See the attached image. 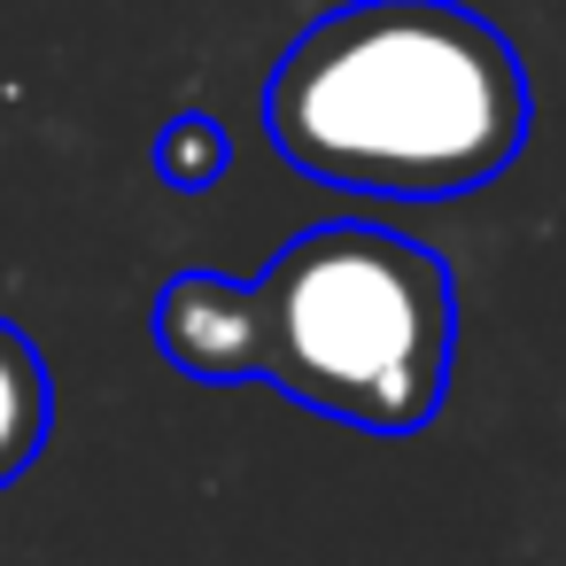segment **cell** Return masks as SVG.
Masks as SVG:
<instances>
[{"label": "cell", "mask_w": 566, "mask_h": 566, "mask_svg": "<svg viewBox=\"0 0 566 566\" xmlns=\"http://www.w3.org/2000/svg\"><path fill=\"white\" fill-rule=\"evenodd\" d=\"M264 133L326 187L450 202L527 148V63L465 0H349L272 63Z\"/></svg>", "instance_id": "cell-1"}, {"label": "cell", "mask_w": 566, "mask_h": 566, "mask_svg": "<svg viewBox=\"0 0 566 566\" xmlns=\"http://www.w3.org/2000/svg\"><path fill=\"white\" fill-rule=\"evenodd\" d=\"M249 380L365 434H419L450 396L458 280L434 249L388 226H311L256 280Z\"/></svg>", "instance_id": "cell-2"}, {"label": "cell", "mask_w": 566, "mask_h": 566, "mask_svg": "<svg viewBox=\"0 0 566 566\" xmlns=\"http://www.w3.org/2000/svg\"><path fill=\"white\" fill-rule=\"evenodd\" d=\"M48 427H55V380H48V357L32 349L24 326L0 318V489L40 465Z\"/></svg>", "instance_id": "cell-3"}, {"label": "cell", "mask_w": 566, "mask_h": 566, "mask_svg": "<svg viewBox=\"0 0 566 566\" xmlns=\"http://www.w3.org/2000/svg\"><path fill=\"white\" fill-rule=\"evenodd\" d=\"M226 164H233V140H226V125H218L210 109H179V117L156 133V179H164L171 195L218 187Z\"/></svg>", "instance_id": "cell-4"}]
</instances>
